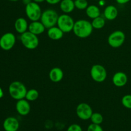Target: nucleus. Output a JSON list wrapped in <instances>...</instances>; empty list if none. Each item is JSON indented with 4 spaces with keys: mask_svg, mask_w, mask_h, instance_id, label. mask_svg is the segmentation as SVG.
I'll use <instances>...</instances> for the list:
<instances>
[{
    "mask_svg": "<svg viewBox=\"0 0 131 131\" xmlns=\"http://www.w3.org/2000/svg\"><path fill=\"white\" fill-rule=\"evenodd\" d=\"M90 120H91L92 124L101 125L103 122L104 118L103 116L99 113H93Z\"/></svg>",
    "mask_w": 131,
    "mask_h": 131,
    "instance_id": "nucleus-23",
    "label": "nucleus"
},
{
    "mask_svg": "<svg viewBox=\"0 0 131 131\" xmlns=\"http://www.w3.org/2000/svg\"><path fill=\"white\" fill-rule=\"evenodd\" d=\"M92 24L93 29H102L106 24V20H105L104 18L102 17H97L93 19L92 22Z\"/></svg>",
    "mask_w": 131,
    "mask_h": 131,
    "instance_id": "nucleus-21",
    "label": "nucleus"
},
{
    "mask_svg": "<svg viewBox=\"0 0 131 131\" xmlns=\"http://www.w3.org/2000/svg\"><path fill=\"white\" fill-rule=\"evenodd\" d=\"M117 3L120 4V5H125V4L129 3L130 0H115Z\"/></svg>",
    "mask_w": 131,
    "mask_h": 131,
    "instance_id": "nucleus-29",
    "label": "nucleus"
},
{
    "mask_svg": "<svg viewBox=\"0 0 131 131\" xmlns=\"http://www.w3.org/2000/svg\"><path fill=\"white\" fill-rule=\"evenodd\" d=\"M3 127L5 131H17L19 128V122L16 118L9 116L4 120Z\"/></svg>",
    "mask_w": 131,
    "mask_h": 131,
    "instance_id": "nucleus-12",
    "label": "nucleus"
},
{
    "mask_svg": "<svg viewBox=\"0 0 131 131\" xmlns=\"http://www.w3.org/2000/svg\"><path fill=\"white\" fill-rule=\"evenodd\" d=\"M113 83L116 87H123L127 83L128 77L125 73L123 72H116L113 76Z\"/></svg>",
    "mask_w": 131,
    "mask_h": 131,
    "instance_id": "nucleus-13",
    "label": "nucleus"
},
{
    "mask_svg": "<svg viewBox=\"0 0 131 131\" xmlns=\"http://www.w3.org/2000/svg\"><path fill=\"white\" fill-rule=\"evenodd\" d=\"M86 14L88 17L93 19L97 17L101 16V10L97 5H88L86 9Z\"/></svg>",
    "mask_w": 131,
    "mask_h": 131,
    "instance_id": "nucleus-20",
    "label": "nucleus"
},
{
    "mask_svg": "<svg viewBox=\"0 0 131 131\" xmlns=\"http://www.w3.org/2000/svg\"><path fill=\"white\" fill-rule=\"evenodd\" d=\"M125 40V35L122 31H115L109 35L107 38L108 44L113 48L121 47Z\"/></svg>",
    "mask_w": 131,
    "mask_h": 131,
    "instance_id": "nucleus-8",
    "label": "nucleus"
},
{
    "mask_svg": "<svg viewBox=\"0 0 131 131\" xmlns=\"http://www.w3.org/2000/svg\"><path fill=\"white\" fill-rule=\"evenodd\" d=\"M122 104L127 109L131 110V95H125L122 99Z\"/></svg>",
    "mask_w": 131,
    "mask_h": 131,
    "instance_id": "nucleus-25",
    "label": "nucleus"
},
{
    "mask_svg": "<svg viewBox=\"0 0 131 131\" xmlns=\"http://www.w3.org/2000/svg\"><path fill=\"white\" fill-rule=\"evenodd\" d=\"M74 23L75 22L73 18L69 14H65L59 16L57 25L64 33H70V31H73Z\"/></svg>",
    "mask_w": 131,
    "mask_h": 131,
    "instance_id": "nucleus-6",
    "label": "nucleus"
},
{
    "mask_svg": "<svg viewBox=\"0 0 131 131\" xmlns=\"http://www.w3.org/2000/svg\"><path fill=\"white\" fill-rule=\"evenodd\" d=\"M33 1H34V2L37 3H43L44 2V1H46V0H32Z\"/></svg>",
    "mask_w": 131,
    "mask_h": 131,
    "instance_id": "nucleus-31",
    "label": "nucleus"
},
{
    "mask_svg": "<svg viewBox=\"0 0 131 131\" xmlns=\"http://www.w3.org/2000/svg\"><path fill=\"white\" fill-rule=\"evenodd\" d=\"M63 72L62 69L59 67H54L50 70L49 77L50 80L53 83H59L63 78Z\"/></svg>",
    "mask_w": 131,
    "mask_h": 131,
    "instance_id": "nucleus-16",
    "label": "nucleus"
},
{
    "mask_svg": "<svg viewBox=\"0 0 131 131\" xmlns=\"http://www.w3.org/2000/svg\"><path fill=\"white\" fill-rule=\"evenodd\" d=\"M61 0H46V2L48 4L51 5H54L56 4H58L61 2Z\"/></svg>",
    "mask_w": 131,
    "mask_h": 131,
    "instance_id": "nucleus-28",
    "label": "nucleus"
},
{
    "mask_svg": "<svg viewBox=\"0 0 131 131\" xmlns=\"http://www.w3.org/2000/svg\"><path fill=\"white\" fill-rule=\"evenodd\" d=\"M16 42L15 35L10 32L5 33L0 38V47L4 51H10L14 47Z\"/></svg>",
    "mask_w": 131,
    "mask_h": 131,
    "instance_id": "nucleus-9",
    "label": "nucleus"
},
{
    "mask_svg": "<svg viewBox=\"0 0 131 131\" xmlns=\"http://www.w3.org/2000/svg\"><path fill=\"white\" fill-rule=\"evenodd\" d=\"M15 109L18 113L21 116H26L30 113L31 106L29 101H27L26 99H23L17 101Z\"/></svg>",
    "mask_w": 131,
    "mask_h": 131,
    "instance_id": "nucleus-11",
    "label": "nucleus"
},
{
    "mask_svg": "<svg viewBox=\"0 0 131 131\" xmlns=\"http://www.w3.org/2000/svg\"><path fill=\"white\" fill-rule=\"evenodd\" d=\"M39 97V93L36 89H30L27 91L25 99L29 102L35 101Z\"/></svg>",
    "mask_w": 131,
    "mask_h": 131,
    "instance_id": "nucleus-22",
    "label": "nucleus"
},
{
    "mask_svg": "<svg viewBox=\"0 0 131 131\" xmlns=\"http://www.w3.org/2000/svg\"><path fill=\"white\" fill-rule=\"evenodd\" d=\"M22 1H23V3L26 6V5H27L28 4H29V3H31L33 1L32 0H22Z\"/></svg>",
    "mask_w": 131,
    "mask_h": 131,
    "instance_id": "nucleus-30",
    "label": "nucleus"
},
{
    "mask_svg": "<svg viewBox=\"0 0 131 131\" xmlns=\"http://www.w3.org/2000/svg\"><path fill=\"white\" fill-rule=\"evenodd\" d=\"M25 12L28 19L31 21H37L40 20L42 15V10L39 4L31 1L26 5Z\"/></svg>",
    "mask_w": 131,
    "mask_h": 131,
    "instance_id": "nucleus-5",
    "label": "nucleus"
},
{
    "mask_svg": "<svg viewBox=\"0 0 131 131\" xmlns=\"http://www.w3.org/2000/svg\"><path fill=\"white\" fill-rule=\"evenodd\" d=\"M60 8L64 14H70L75 9L74 0H61L60 3Z\"/></svg>",
    "mask_w": 131,
    "mask_h": 131,
    "instance_id": "nucleus-19",
    "label": "nucleus"
},
{
    "mask_svg": "<svg viewBox=\"0 0 131 131\" xmlns=\"http://www.w3.org/2000/svg\"><path fill=\"white\" fill-rule=\"evenodd\" d=\"M67 131H83V129H82V127L79 125L74 124L70 125L68 127Z\"/></svg>",
    "mask_w": 131,
    "mask_h": 131,
    "instance_id": "nucleus-27",
    "label": "nucleus"
},
{
    "mask_svg": "<svg viewBox=\"0 0 131 131\" xmlns=\"http://www.w3.org/2000/svg\"><path fill=\"white\" fill-rule=\"evenodd\" d=\"M46 29V28L44 25L42 24V22L39 20L31 21L28 26V31L37 36L42 34L45 31Z\"/></svg>",
    "mask_w": 131,
    "mask_h": 131,
    "instance_id": "nucleus-14",
    "label": "nucleus"
},
{
    "mask_svg": "<svg viewBox=\"0 0 131 131\" xmlns=\"http://www.w3.org/2000/svg\"><path fill=\"white\" fill-rule=\"evenodd\" d=\"M20 38L22 44L28 49H35L39 44V40L37 35L31 33L29 31H27L20 35Z\"/></svg>",
    "mask_w": 131,
    "mask_h": 131,
    "instance_id": "nucleus-4",
    "label": "nucleus"
},
{
    "mask_svg": "<svg viewBox=\"0 0 131 131\" xmlns=\"http://www.w3.org/2000/svg\"><path fill=\"white\" fill-rule=\"evenodd\" d=\"M4 95V93H3V91L2 88L0 87V99L2 98Z\"/></svg>",
    "mask_w": 131,
    "mask_h": 131,
    "instance_id": "nucleus-32",
    "label": "nucleus"
},
{
    "mask_svg": "<svg viewBox=\"0 0 131 131\" xmlns=\"http://www.w3.org/2000/svg\"><path fill=\"white\" fill-rule=\"evenodd\" d=\"M75 111L78 118L83 120H88L90 119L93 114V110L92 107L85 102H82L78 104Z\"/></svg>",
    "mask_w": 131,
    "mask_h": 131,
    "instance_id": "nucleus-10",
    "label": "nucleus"
},
{
    "mask_svg": "<svg viewBox=\"0 0 131 131\" xmlns=\"http://www.w3.org/2000/svg\"><path fill=\"white\" fill-rule=\"evenodd\" d=\"M59 15L55 10L52 9H47L42 12L40 21L44 25L46 29L51 28L57 24Z\"/></svg>",
    "mask_w": 131,
    "mask_h": 131,
    "instance_id": "nucleus-3",
    "label": "nucleus"
},
{
    "mask_svg": "<svg viewBox=\"0 0 131 131\" xmlns=\"http://www.w3.org/2000/svg\"><path fill=\"white\" fill-rule=\"evenodd\" d=\"M87 131H104L101 125L95 124H91L88 127Z\"/></svg>",
    "mask_w": 131,
    "mask_h": 131,
    "instance_id": "nucleus-26",
    "label": "nucleus"
},
{
    "mask_svg": "<svg viewBox=\"0 0 131 131\" xmlns=\"http://www.w3.org/2000/svg\"><path fill=\"white\" fill-rule=\"evenodd\" d=\"M28 26H29V24H28L26 19H24V17L17 18L14 23L15 31L20 35L27 31V30L28 29Z\"/></svg>",
    "mask_w": 131,
    "mask_h": 131,
    "instance_id": "nucleus-15",
    "label": "nucleus"
},
{
    "mask_svg": "<svg viewBox=\"0 0 131 131\" xmlns=\"http://www.w3.org/2000/svg\"><path fill=\"white\" fill-rule=\"evenodd\" d=\"M9 1H12V2H15V1H19V0H9Z\"/></svg>",
    "mask_w": 131,
    "mask_h": 131,
    "instance_id": "nucleus-33",
    "label": "nucleus"
},
{
    "mask_svg": "<svg viewBox=\"0 0 131 131\" xmlns=\"http://www.w3.org/2000/svg\"><path fill=\"white\" fill-rule=\"evenodd\" d=\"M93 29L92 23L85 19H80L74 23L73 32L76 37L85 38L92 35Z\"/></svg>",
    "mask_w": 131,
    "mask_h": 131,
    "instance_id": "nucleus-1",
    "label": "nucleus"
},
{
    "mask_svg": "<svg viewBox=\"0 0 131 131\" xmlns=\"http://www.w3.org/2000/svg\"><path fill=\"white\" fill-rule=\"evenodd\" d=\"M92 79L97 83H102L107 78V71L104 67L99 64L93 65L90 70Z\"/></svg>",
    "mask_w": 131,
    "mask_h": 131,
    "instance_id": "nucleus-7",
    "label": "nucleus"
},
{
    "mask_svg": "<svg viewBox=\"0 0 131 131\" xmlns=\"http://www.w3.org/2000/svg\"><path fill=\"white\" fill-rule=\"evenodd\" d=\"M27 91L25 85L18 81H13L8 87V92L10 97L16 101L25 99Z\"/></svg>",
    "mask_w": 131,
    "mask_h": 131,
    "instance_id": "nucleus-2",
    "label": "nucleus"
},
{
    "mask_svg": "<svg viewBox=\"0 0 131 131\" xmlns=\"http://www.w3.org/2000/svg\"><path fill=\"white\" fill-rule=\"evenodd\" d=\"M75 7L79 10H86L88 6V2L87 0H75Z\"/></svg>",
    "mask_w": 131,
    "mask_h": 131,
    "instance_id": "nucleus-24",
    "label": "nucleus"
},
{
    "mask_svg": "<svg viewBox=\"0 0 131 131\" xmlns=\"http://www.w3.org/2000/svg\"><path fill=\"white\" fill-rule=\"evenodd\" d=\"M47 29V36L52 40H58L63 37L64 33L58 26H55Z\"/></svg>",
    "mask_w": 131,
    "mask_h": 131,
    "instance_id": "nucleus-18",
    "label": "nucleus"
},
{
    "mask_svg": "<svg viewBox=\"0 0 131 131\" xmlns=\"http://www.w3.org/2000/svg\"><path fill=\"white\" fill-rule=\"evenodd\" d=\"M118 11L117 8L114 5H108L104 10V16L108 20H113L117 17Z\"/></svg>",
    "mask_w": 131,
    "mask_h": 131,
    "instance_id": "nucleus-17",
    "label": "nucleus"
}]
</instances>
